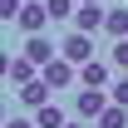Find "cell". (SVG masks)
<instances>
[{"instance_id": "6da1fadb", "label": "cell", "mask_w": 128, "mask_h": 128, "mask_svg": "<svg viewBox=\"0 0 128 128\" xmlns=\"http://www.w3.org/2000/svg\"><path fill=\"white\" fill-rule=\"evenodd\" d=\"M108 104H113V94H108V89H89V84H84L79 94H74V113H79V118H89V123H94V118L108 108Z\"/></svg>"}, {"instance_id": "7a4b0ae2", "label": "cell", "mask_w": 128, "mask_h": 128, "mask_svg": "<svg viewBox=\"0 0 128 128\" xmlns=\"http://www.w3.org/2000/svg\"><path fill=\"white\" fill-rule=\"evenodd\" d=\"M40 74L49 79V89H69V84H79V64H69V59L59 54V59H49Z\"/></svg>"}, {"instance_id": "3957f363", "label": "cell", "mask_w": 128, "mask_h": 128, "mask_svg": "<svg viewBox=\"0 0 128 128\" xmlns=\"http://www.w3.org/2000/svg\"><path fill=\"white\" fill-rule=\"evenodd\" d=\"M59 54H64L69 64H89V59H94V40H89L84 30H74V34H64V44H59Z\"/></svg>"}, {"instance_id": "277c9868", "label": "cell", "mask_w": 128, "mask_h": 128, "mask_svg": "<svg viewBox=\"0 0 128 128\" xmlns=\"http://www.w3.org/2000/svg\"><path fill=\"white\" fill-rule=\"evenodd\" d=\"M15 25H20L25 34H40V30L49 25V5H44V0H25V10H20Z\"/></svg>"}, {"instance_id": "5b68a950", "label": "cell", "mask_w": 128, "mask_h": 128, "mask_svg": "<svg viewBox=\"0 0 128 128\" xmlns=\"http://www.w3.org/2000/svg\"><path fill=\"white\" fill-rule=\"evenodd\" d=\"M34 69H40V64H34L30 54H20V59H10V64H5V79L15 84V89H25V84H30V79H40Z\"/></svg>"}, {"instance_id": "8992f818", "label": "cell", "mask_w": 128, "mask_h": 128, "mask_svg": "<svg viewBox=\"0 0 128 128\" xmlns=\"http://www.w3.org/2000/svg\"><path fill=\"white\" fill-rule=\"evenodd\" d=\"M15 94H20V104H25V108H44V104H49V79L40 74V79H30L25 89H15Z\"/></svg>"}, {"instance_id": "52a82bcc", "label": "cell", "mask_w": 128, "mask_h": 128, "mask_svg": "<svg viewBox=\"0 0 128 128\" xmlns=\"http://www.w3.org/2000/svg\"><path fill=\"white\" fill-rule=\"evenodd\" d=\"M104 5H79L74 10V30H84V34H94V30H104Z\"/></svg>"}, {"instance_id": "ba28073f", "label": "cell", "mask_w": 128, "mask_h": 128, "mask_svg": "<svg viewBox=\"0 0 128 128\" xmlns=\"http://www.w3.org/2000/svg\"><path fill=\"white\" fill-rule=\"evenodd\" d=\"M25 54H30V59H34V64H40V69H44V64H49V59H59V49L49 44L44 34H30V40H25Z\"/></svg>"}, {"instance_id": "9c48e42d", "label": "cell", "mask_w": 128, "mask_h": 128, "mask_svg": "<svg viewBox=\"0 0 128 128\" xmlns=\"http://www.w3.org/2000/svg\"><path fill=\"white\" fill-rule=\"evenodd\" d=\"M79 84H89V89H104V84H108V64H104V59L79 64Z\"/></svg>"}, {"instance_id": "30bf717a", "label": "cell", "mask_w": 128, "mask_h": 128, "mask_svg": "<svg viewBox=\"0 0 128 128\" xmlns=\"http://www.w3.org/2000/svg\"><path fill=\"white\" fill-rule=\"evenodd\" d=\"M34 123H40V128H64L69 118H64L59 104H44V108H34Z\"/></svg>"}, {"instance_id": "8fae6325", "label": "cell", "mask_w": 128, "mask_h": 128, "mask_svg": "<svg viewBox=\"0 0 128 128\" xmlns=\"http://www.w3.org/2000/svg\"><path fill=\"white\" fill-rule=\"evenodd\" d=\"M98 128H128V108L123 104H108V108L98 113Z\"/></svg>"}, {"instance_id": "7c38bea8", "label": "cell", "mask_w": 128, "mask_h": 128, "mask_svg": "<svg viewBox=\"0 0 128 128\" xmlns=\"http://www.w3.org/2000/svg\"><path fill=\"white\" fill-rule=\"evenodd\" d=\"M104 34L123 40V34H128V10H108V15H104Z\"/></svg>"}, {"instance_id": "4fadbf2b", "label": "cell", "mask_w": 128, "mask_h": 128, "mask_svg": "<svg viewBox=\"0 0 128 128\" xmlns=\"http://www.w3.org/2000/svg\"><path fill=\"white\" fill-rule=\"evenodd\" d=\"M44 5H49V20H69L79 10V0H44Z\"/></svg>"}, {"instance_id": "5bb4252c", "label": "cell", "mask_w": 128, "mask_h": 128, "mask_svg": "<svg viewBox=\"0 0 128 128\" xmlns=\"http://www.w3.org/2000/svg\"><path fill=\"white\" fill-rule=\"evenodd\" d=\"M108 59H113V64L128 74V34H123V40H113V54H108Z\"/></svg>"}, {"instance_id": "9a60e30c", "label": "cell", "mask_w": 128, "mask_h": 128, "mask_svg": "<svg viewBox=\"0 0 128 128\" xmlns=\"http://www.w3.org/2000/svg\"><path fill=\"white\" fill-rule=\"evenodd\" d=\"M108 94H113V104H123V108H128V74H123V79H113V84H108Z\"/></svg>"}, {"instance_id": "2e32d148", "label": "cell", "mask_w": 128, "mask_h": 128, "mask_svg": "<svg viewBox=\"0 0 128 128\" xmlns=\"http://www.w3.org/2000/svg\"><path fill=\"white\" fill-rule=\"evenodd\" d=\"M5 128H40L34 118H5Z\"/></svg>"}, {"instance_id": "e0dca14e", "label": "cell", "mask_w": 128, "mask_h": 128, "mask_svg": "<svg viewBox=\"0 0 128 128\" xmlns=\"http://www.w3.org/2000/svg\"><path fill=\"white\" fill-rule=\"evenodd\" d=\"M64 128H89V118H74V123H64Z\"/></svg>"}, {"instance_id": "ac0fdd59", "label": "cell", "mask_w": 128, "mask_h": 128, "mask_svg": "<svg viewBox=\"0 0 128 128\" xmlns=\"http://www.w3.org/2000/svg\"><path fill=\"white\" fill-rule=\"evenodd\" d=\"M79 5H98V0H79Z\"/></svg>"}]
</instances>
